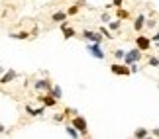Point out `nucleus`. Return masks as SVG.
Returning a JSON list of instances; mask_svg holds the SVG:
<instances>
[{
    "instance_id": "f257e3e1",
    "label": "nucleus",
    "mask_w": 159,
    "mask_h": 139,
    "mask_svg": "<svg viewBox=\"0 0 159 139\" xmlns=\"http://www.w3.org/2000/svg\"><path fill=\"white\" fill-rule=\"evenodd\" d=\"M87 53L93 55L94 59H98V61H104L106 59V53L102 49V43H87Z\"/></svg>"
},
{
    "instance_id": "f03ea898",
    "label": "nucleus",
    "mask_w": 159,
    "mask_h": 139,
    "mask_svg": "<svg viewBox=\"0 0 159 139\" xmlns=\"http://www.w3.org/2000/svg\"><path fill=\"white\" fill-rule=\"evenodd\" d=\"M110 72L116 75V76H130L132 75L130 65H126L124 61H122V63H112V65H110Z\"/></svg>"
},
{
    "instance_id": "7ed1b4c3",
    "label": "nucleus",
    "mask_w": 159,
    "mask_h": 139,
    "mask_svg": "<svg viewBox=\"0 0 159 139\" xmlns=\"http://www.w3.org/2000/svg\"><path fill=\"white\" fill-rule=\"evenodd\" d=\"M143 59V51L139 47H134V49L126 51V57H124V63L126 65H132V63H139Z\"/></svg>"
},
{
    "instance_id": "20e7f679",
    "label": "nucleus",
    "mask_w": 159,
    "mask_h": 139,
    "mask_svg": "<svg viewBox=\"0 0 159 139\" xmlns=\"http://www.w3.org/2000/svg\"><path fill=\"white\" fill-rule=\"evenodd\" d=\"M81 35H83L84 41H90V43H102V41L106 39L100 32H93V29H83Z\"/></svg>"
},
{
    "instance_id": "39448f33",
    "label": "nucleus",
    "mask_w": 159,
    "mask_h": 139,
    "mask_svg": "<svg viewBox=\"0 0 159 139\" xmlns=\"http://www.w3.org/2000/svg\"><path fill=\"white\" fill-rule=\"evenodd\" d=\"M71 124L81 131V137H89V125H87V119H84L83 116H73Z\"/></svg>"
},
{
    "instance_id": "423d86ee",
    "label": "nucleus",
    "mask_w": 159,
    "mask_h": 139,
    "mask_svg": "<svg viewBox=\"0 0 159 139\" xmlns=\"http://www.w3.org/2000/svg\"><path fill=\"white\" fill-rule=\"evenodd\" d=\"M136 41V47H139L143 53L145 51H149L151 49V45H153V41H151V37H148V35H142V33H138V37L134 39Z\"/></svg>"
},
{
    "instance_id": "0eeeda50",
    "label": "nucleus",
    "mask_w": 159,
    "mask_h": 139,
    "mask_svg": "<svg viewBox=\"0 0 159 139\" xmlns=\"http://www.w3.org/2000/svg\"><path fill=\"white\" fill-rule=\"evenodd\" d=\"M51 86H53V84H51L49 78H38V80L34 82V90H35V92H47Z\"/></svg>"
},
{
    "instance_id": "6e6552de",
    "label": "nucleus",
    "mask_w": 159,
    "mask_h": 139,
    "mask_svg": "<svg viewBox=\"0 0 159 139\" xmlns=\"http://www.w3.org/2000/svg\"><path fill=\"white\" fill-rule=\"evenodd\" d=\"M39 102H41V104H43L45 108H55L59 100L55 98V96H51L49 92H45V94H39Z\"/></svg>"
},
{
    "instance_id": "1a4fd4ad",
    "label": "nucleus",
    "mask_w": 159,
    "mask_h": 139,
    "mask_svg": "<svg viewBox=\"0 0 159 139\" xmlns=\"http://www.w3.org/2000/svg\"><path fill=\"white\" fill-rule=\"evenodd\" d=\"M59 29H61V32H63V39H65V41H67V39H71V37H75V29H73V28L69 26V20L61 22Z\"/></svg>"
},
{
    "instance_id": "9d476101",
    "label": "nucleus",
    "mask_w": 159,
    "mask_h": 139,
    "mask_svg": "<svg viewBox=\"0 0 159 139\" xmlns=\"http://www.w3.org/2000/svg\"><path fill=\"white\" fill-rule=\"evenodd\" d=\"M145 22H148L145 14H138V16H136V20H134V29H136L138 33H142V29L145 28Z\"/></svg>"
},
{
    "instance_id": "9b49d317",
    "label": "nucleus",
    "mask_w": 159,
    "mask_h": 139,
    "mask_svg": "<svg viewBox=\"0 0 159 139\" xmlns=\"http://www.w3.org/2000/svg\"><path fill=\"white\" fill-rule=\"evenodd\" d=\"M14 78H18V72L14 71V69H10V71H6L2 76H0V84H8V82H12Z\"/></svg>"
},
{
    "instance_id": "f8f14e48",
    "label": "nucleus",
    "mask_w": 159,
    "mask_h": 139,
    "mask_svg": "<svg viewBox=\"0 0 159 139\" xmlns=\"http://www.w3.org/2000/svg\"><path fill=\"white\" fill-rule=\"evenodd\" d=\"M24 108H26V112H28L32 118H38V116H43V114H45V106H43V108H32L30 104H26Z\"/></svg>"
},
{
    "instance_id": "ddd939ff",
    "label": "nucleus",
    "mask_w": 159,
    "mask_h": 139,
    "mask_svg": "<svg viewBox=\"0 0 159 139\" xmlns=\"http://www.w3.org/2000/svg\"><path fill=\"white\" fill-rule=\"evenodd\" d=\"M67 18H69L67 10H65V12H63V10H55V12H53V16H51V20H53V22H57V24H61V22H65Z\"/></svg>"
},
{
    "instance_id": "4468645a",
    "label": "nucleus",
    "mask_w": 159,
    "mask_h": 139,
    "mask_svg": "<svg viewBox=\"0 0 159 139\" xmlns=\"http://www.w3.org/2000/svg\"><path fill=\"white\" fill-rule=\"evenodd\" d=\"M65 131H67V135L69 137H73V139H77V137H81V131H79L73 124H67L65 125Z\"/></svg>"
},
{
    "instance_id": "2eb2a0df",
    "label": "nucleus",
    "mask_w": 159,
    "mask_h": 139,
    "mask_svg": "<svg viewBox=\"0 0 159 139\" xmlns=\"http://www.w3.org/2000/svg\"><path fill=\"white\" fill-rule=\"evenodd\" d=\"M122 22L124 20H120V18H116V20H110L106 26L110 28V32H120V28H122Z\"/></svg>"
},
{
    "instance_id": "dca6fc26",
    "label": "nucleus",
    "mask_w": 159,
    "mask_h": 139,
    "mask_svg": "<svg viewBox=\"0 0 159 139\" xmlns=\"http://www.w3.org/2000/svg\"><path fill=\"white\" fill-rule=\"evenodd\" d=\"M47 92H49L51 96H55L57 100H61V98H63V90H61V86H59V84H53V86H51L49 90H47Z\"/></svg>"
},
{
    "instance_id": "f3484780",
    "label": "nucleus",
    "mask_w": 159,
    "mask_h": 139,
    "mask_svg": "<svg viewBox=\"0 0 159 139\" xmlns=\"http://www.w3.org/2000/svg\"><path fill=\"white\" fill-rule=\"evenodd\" d=\"M98 32H100L102 35H104V37H106L108 41H112V37H114L112 33H114V32H110V28L106 26V24H104V26H100V28H98Z\"/></svg>"
},
{
    "instance_id": "a211bd4d",
    "label": "nucleus",
    "mask_w": 159,
    "mask_h": 139,
    "mask_svg": "<svg viewBox=\"0 0 159 139\" xmlns=\"http://www.w3.org/2000/svg\"><path fill=\"white\" fill-rule=\"evenodd\" d=\"M149 135V129H145V128H138L136 131H134V137L136 139H145Z\"/></svg>"
},
{
    "instance_id": "6ab92c4d",
    "label": "nucleus",
    "mask_w": 159,
    "mask_h": 139,
    "mask_svg": "<svg viewBox=\"0 0 159 139\" xmlns=\"http://www.w3.org/2000/svg\"><path fill=\"white\" fill-rule=\"evenodd\" d=\"M116 18H120V20H128V18H130V12L124 10L120 6V8H116Z\"/></svg>"
},
{
    "instance_id": "aec40b11",
    "label": "nucleus",
    "mask_w": 159,
    "mask_h": 139,
    "mask_svg": "<svg viewBox=\"0 0 159 139\" xmlns=\"http://www.w3.org/2000/svg\"><path fill=\"white\" fill-rule=\"evenodd\" d=\"M30 35H32V33H28L26 29H24V32H18V33H10V37L12 39H28Z\"/></svg>"
},
{
    "instance_id": "412c9836",
    "label": "nucleus",
    "mask_w": 159,
    "mask_h": 139,
    "mask_svg": "<svg viewBox=\"0 0 159 139\" xmlns=\"http://www.w3.org/2000/svg\"><path fill=\"white\" fill-rule=\"evenodd\" d=\"M79 10H81V6H79V4H73V6H69V8H67V14H69V16H77Z\"/></svg>"
},
{
    "instance_id": "4be33fe9",
    "label": "nucleus",
    "mask_w": 159,
    "mask_h": 139,
    "mask_svg": "<svg viewBox=\"0 0 159 139\" xmlns=\"http://www.w3.org/2000/svg\"><path fill=\"white\" fill-rule=\"evenodd\" d=\"M124 57H126V51L124 49H116L114 51V59H116V61H124Z\"/></svg>"
},
{
    "instance_id": "5701e85b",
    "label": "nucleus",
    "mask_w": 159,
    "mask_h": 139,
    "mask_svg": "<svg viewBox=\"0 0 159 139\" xmlns=\"http://www.w3.org/2000/svg\"><path fill=\"white\" fill-rule=\"evenodd\" d=\"M148 65L149 67H159V57H148Z\"/></svg>"
},
{
    "instance_id": "b1692460",
    "label": "nucleus",
    "mask_w": 159,
    "mask_h": 139,
    "mask_svg": "<svg viewBox=\"0 0 159 139\" xmlns=\"http://www.w3.org/2000/svg\"><path fill=\"white\" fill-rule=\"evenodd\" d=\"M51 119H53L55 124H61V122H63V119H65V112H63V114H55V116H53Z\"/></svg>"
},
{
    "instance_id": "393cba45",
    "label": "nucleus",
    "mask_w": 159,
    "mask_h": 139,
    "mask_svg": "<svg viewBox=\"0 0 159 139\" xmlns=\"http://www.w3.org/2000/svg\"><path fill=\"white\" fill-rule=\"evenodd\" d=\"M145 28L155 29V28H157V20H153V18H151V20H148V22H145Z\"/></svg>"
},
{
    "instance_id": "a878e982",
    "label": "nucleus",
    "mask_w": 159,
    "mask_h": 139,
    "mask_svg": "<svg viewBox=\"0 0 159 139\" xmlns=\"http://www.w3.org/2000/svg\"><path fill=\"white\" fill-rule=\"evenodd\" d=\"M100 22L102 24H108L110 22V14H108V12H102V14H100Z\"/></svg>"
},
{
    "instance_id": "bb28decb",
    "label": "nucleus",
    "mask_w": 159,
    "mask_h": 139,
    "mask_svg": "<svg viewBox=\"0 0 159 139\" xmlns=\"http://www.w3.org/2000/svg\"><path fill=\"white\" fill-rule=\"evenodd\" d=\"M65 116H79V112L75 110V108H67V110H65Z\"/></svg>"
},
{
    "instance_id": "cd10ccee",
    "label": "nucleus",
    "mask_w": 159,
    "mask_h": 139,
    "mask_svg": "<svg viewBox=\"0 0 159 139\" xmlns=\"http://www.w3.org/2000/svg\"><path fill=\"white\" fill-rule=\"evenodd\" d=\"M130 71H132V75H136V72H139L138 63H132V65H130Z\"/></svg>"
},
{
    "instance_id": "c85d7f7f",
    "label": "nucleus",
    "mask_w": 159,
    "mask_h": 139,
    "mask_svg": "<svg viewBox=\"0 0 159 139\" xmlns=\"http://www.w3.org/2000/svg\"><path fill=\"white\" fill-rule=\"evenodd\" d=\"M30 33H32V37H35V35L39 33V28H38V26H34V28H32V32H30Z\"/></svg>"
},
{
    "instance_id": "c756f323",
    "label": "nucleus",
    "mask_w": 159,
    "mask_h": 139,
    "mask_svg": "<svg viewBox=\"0 0 159 139\" xmlns=\"http://www.w3.org/2000/svg\"><path fill=\"white\" fill-rule=\"evenodd\" d=\"M112 4H114V8H120V6L124 4V0H112Z\"/></svg>"
},
{
    "instance_id": "7c9ffc66",
    "label": "nucleus",
    "mask_w": 159,
    "mask_h": 139,
    "mask_svg": "<svg viewBox=\"0 0 159 139\" xmlns=\"http://www.w3.org/2000/svg\"><path fill=\"white\" fill-rule=\"evenodd\" d=\"M151 133H153L155 137H159V129H157V128H155V129H151Z\"/></svg>"
},
{
    "instance_id": "2f4dec72",
    "label": "nucleus",
    "mask_w": 159,
    "mask_h": 139,
    "mask_svg": "<svg viewBox=\"0 0 159 139\" xmlns=\"http://www.w3.org/2000/svg\"><path fill=\"white\" fill-rule=\"evenodd\" d=\"M77 4L79 6H84V4H87V0H77Z\"/></svg>"
},
{
    "instance_id": "473e14b6",
    "label": "nucleus",
    "mask_w": 159,
    "mask_h": 139,
    "mask_svg": "<svg viewBox=\"0 0 159 139\" xmlns=\"http://www.w3.org/2000/svg\"><path fill=\"white\" fill-rule=\"evenodd\" d=\"M4 131H6V128H4L2 124H0V133H4Z\"/></svg>"
},
{
    "instance_id": "72a5a7b5",
    "label": "nucleus",
    "mask_w": 159,
    "mask_h": 139,
    "mask_svg": "<svg viewBox=\"0 0 159 139\" xmlns=\"http://www.w3.org/2000/svg\"><path fill=\"white\" fill-rule=\"evenodd\" d=\"M157 90H159V84H157Z\"/></svg>"
},
{
    "instance_id": "f704fd0d",
    "label": "nucleus",
    "mask_w": 159,
    "mask_h": 139,
    "mask_svg": "<svg viewBox=\"0 0 159 139\" xmlns=\"http://www.w3.org/2000/svg\"><path fill=\"white\" fill-rule=\"evenodd\" d=\"M157 49H159V47H157Z\"/></svg>"
}]
</instances>
